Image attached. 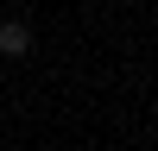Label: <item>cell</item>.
<instances>
[{"instance_id":"6da1fadb","label":"cell","mask_w":158,"mask_h":151,"mask_svg":"<svg viewBox=\"0 0 158 151\" xmlns=\"http://www.w3.org/2000/svg\"><path fill=\"white\" fill-rule=\"evenodd\" d=\"M32 50V25L25 19H0V57H25Z\"/></svg>"}]
</instances>
